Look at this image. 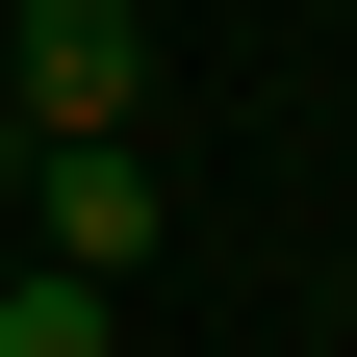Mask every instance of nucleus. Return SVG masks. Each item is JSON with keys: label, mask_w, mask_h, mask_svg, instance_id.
<instances>
[{"label": "nucleus", "mask_w": 357, "mask_h": 357, "mask_svg": "<svg viewBox=\"0 0 357 357\" xmlns=\"http://www.w3.org/2000/svg\"><path fill=\"white\" fill-rule=\"evenodd\" d=\"M0 357H102V281H77V255H26V281H0Z\"/></svg>", "instance_id": "3"}, {"label": "nucleus", "mask_w": 357, "mask_h": 357, "mask_svg": "<svg viewBox=\"0 0 357 357\" xmlns=\"http://www.w3.org/2000/svg\"><path fill=\"white\" fill-rule=\"evenodd\" d=\"M0 128H153V26L128 0H26L0 26Z\"/></svg>", "instance_id": "2"}, {"label": "nucleus", "mask_w": 357, "mask_h": 357, "mask_svg": "<svg viewBox=\"0 0 357 357\" xmlns=\"http://www.w3.org/2000/svg\"><path fill=\"white\" fill-rule=\"evenodd\" d=\"M0 204H26V230H52L77 281H128V255L178 230V178H153V128H26V153H0Z\"/></svg>", "instance_id": "1"}]
</instances>
